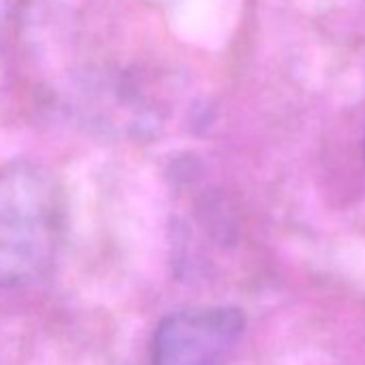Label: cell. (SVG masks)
<instances>
[{
    "mask_svg": "<svg viewBox=\"0 0 365 365\" xmlns=\"http://www.w3.org/2000/svg\"><path fill=\"white\" fill-rule=\"evenodd\" d=\"M63 230L58 176L29 159L0 165V290L41 279L56 260Z\"/></svg>",
    "mask_w": 365,
    "mask_h": 365,
    "instance_id": "6da1fadb",
    "label": "cell"
},
{
    "mask_svg": "<svg viewBox=\"0 0 365 365\" xmlns=\"http://www.w3.org/2000/svg\"><path fill=\"white\" fill-rule=\"evenodd\" d=\"M245 318L235 307H200L165 316L153 335L155 365H222L239 344Z\"/></svg>",
    "mask_w": 365,
    "mask_h": 365,
    "instance_id": "7a4b0ae2",
    "label": "cell"
}]
</instances>
